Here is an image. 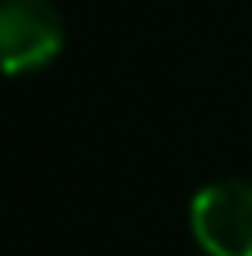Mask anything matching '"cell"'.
<instances>
[{"mask_svg":"<svg viewBox=\"0 0 252 256\" xmlns=\"http://www.w3.org/2000/svg\"><path fill=\"white\" fill-rule=\"evenodd\" d=\"M189 231L206 256H252V180H214L189 202Z\"/></svg>","mask_w":252,"mask_h":256,"instance_id":"6da1fadb","label":"cell"},{"mask_svg":"<svg viewBox=\"0 0 252 256\" xmlns=\"http://www.w3.org/2000/svg\"><path fill=\"white\" fill-rule=\"evenodd\" d=\"M63 42H68V30L50 0H4L0 4V55H4L8 76L46 68L50 59H59Z\"/></svg>","mask_w":252,"mask_h":256,"instance_id":"7a4b0ae2","label":"cell"}]
</instances>
